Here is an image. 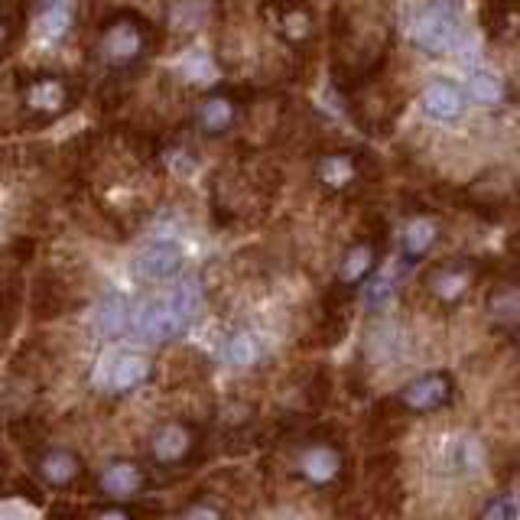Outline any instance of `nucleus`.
<instances>
[{"label":"nucleus","mask_w":520,"mask_h":520,"mask_svg":"<svg viewBox=\"0 0 520 520\" xmlns=\"http://www.w3.org/2000/svg\"><path fill=\"white\" fill-rule=\"evenodd\" d=\"M455 397H459V387H455L452 371L439 368V371H426L413 381L403 384L397 394L384 397L381 403L387 410H394L403 420H416V416H433L449 410Z\"/></svg>","instance_id":"obj_10"},{"label":"nucleus","mask_w":520,"mask_h":520,"mask_svg":"<svg viewBox=\"0 0 520 520\" xmlns=\"http://www.w3.org/2000/svg\"><path fill=\"white\" fill-rule=\"evenodd\" d=\"M150 371H153V364L143 355H134V351H130V355H121L108 371V390L117 397L134 394V390H140L150 381Z\"/></svg>","instance_id":"obj_21"},{"label":"nucleus","mask_w":520,"mask_h":520,"mask_svg":"<svg viewBox=\"0 0 520 520\" xmlns=\"http://www.w3.org/2000/svg\"><path fill=\"white\" fill-rule=\"evenodd\" d=\"M20 117L30 127H49L65 117L78 101V91L59 72H33L20 78Z\"/></svg>","instance_id":"obj_8"},{"label":"nucleus","mask_w":520,"mask_h":520,"mask_svg":"<svg viewBox=\"0 0 520 520\" xmlns=\"http://www.w3.org/2000/svg\"><path fill=\"white\" fill-rule=\"evenodd\" d=\"M377 156L364 147H329L312 160V182L322 195L338 202L361 199L377 179Z\"/></svg>","instance_id":"obj_5"},{"label":"nucleus","mask_w":520,"mask_h":520,"mask_svg":"<svg viewBox=\"0 0 520 520\" xmlns=\"http://www.w3.org/2000/svg\"><path fill=\"white\" fill-rule=\"evenodd\" d=\"M290 475L316 494H345L351 488V449L335 423H309L290 439Z\"/></svg>","instance_id":"obj_1"},{"label":"nucleus","mask_w":520,"mask_h":520,"mask_svg":"<svg viewBox=\"0 0 520 520\" xmlns=\"http://www.w3.org/2000/svg\"><path fill=\"white\" fill-rule=\"evenodd\" d=\"M20 309H23V283L4 280L0 283V342L10 338L13 329H17Z\"/></svg>","instance_id":"obj_25"},{"label":"nucleus","mask_w":520,"mask_h":520,"mask_svg":"<svg viewBox=\"0 0 520 520\" xmlns=\"http://www.w3.org/2000/svg\"><path fill=\"white\" fill-rule=\"evenodd\" d=\"M468 95L459 82H452L449 75H433L420 91V108L429 121L436 124H455L465 117Z\"/></svg>","instance_id":"obj_17"},{"label":"nucleus","mask_w":520,"mask_h":520,"mask_svg":"<svg viewBox=\"0 0 520 520\" xmlns=\"http://www.w3.org/2000/svg\"><path fill=\"white\" fill-rule=\"evenodd\" d=\"M10 436L17 446L36 452L39 446H46V423H39V416H17L10 423Z\"/></svg>","instance_id":"obj_29"},{"label":"nucleus","mask_w":520,"mask_h":520,"mask_svg":"<svg viewBox=\"0 0 520 520\" xmlns=\"http://www.w3.org/2000/svg\"><path fill=\"white\" fill-rule=\"evenodd\" d=\"M62 309H65L62 283L39 277V283L33 286V312L39 319H56V316H62Z\"/></svg>","instance_id":"obj_26"},{"label":"nucleus","mask_w":520,"mask_h":520,"mask_svg":"<svg viewBox=\"0 0 520 520\" xmlns=\"http://www.w3.org/2000/svg\"><path fill=\"white\" fill-rule=\"evenodd\" d=\"M199 286H179L169 296L163 299H153L140 309L137 316V332L147 338L153 345H166V342H176L189 332V325L195 319V312H199Z\"/></svg>","instance_id":"obj_9"},{"label":"nucleus","mask_w":520,"mask_h":520,"mask_svg":"<svg viewBox=\"0 0 520 520\" xmlns=\"http://www.w3.org/2000/svg\"><path fill=\"white\" fill-rule=\"evenodd\" d=\"M491 257H475V254H452L442 257L436 264H429L420 273V296L429 312L449 316V312L462 309L468 299L478 293V286H485L488 273L494 264Z\"/></svg>","instance_id":"obj_4"},{"label":"nucleus","mask_w":520,"mask_h":520,"mask_svg":"<svg viewBox=\"0 0 520 520\" xmlns=\"http://www.w3.org/2000/svg\"><path fill=\"white\" fill-rule=\"evenodd\" d=\"M511 348H514V355L520 358V325H517V329L511 332Z\"/></svg>","instance_id":"obj_32"},{"label":"nucleus","mask_w":520,"mask_h":520,"mask_svg":"<svg viewBox=\"0 0 520 520\" xmlns=\"http://www.w3.org/2000/svg\"><path fill=\"white\" fill-rule=\"evenodd\" d=\"M150 488V468L137 459H114L95 475V491L104 501H130Z\"/></svg>","instance_id":"obj_16"},{"label":"nucleus","mask_w":520,"mask_h":520,"mask_svg":"<svg viewBox=\"0 0 520 520\" xmlns=\"http://www.w3.org/2000/svg\"><path fill=\"white\" fill-rule=\"evenodd\" d=\"M251 101H254V91L244 88V85L212 88L199 104H195V111H192L195 134L208 137V140L228 137L231 130L244 121V114H247V108H251Z\"/></svg>","instance_id":"obj_11"},{"label":"nucleus","mask_w":520,"mask_h":520,"mask_svg":"<svg viewBox=\"0 0 520 520\" xmlns=\"http://www.w3.org/2000/svg\"><path fill=\"white\" fill-rule=\"evenodd\" d=\"M364 306H368V312L371 316H377V312H384L387 306H390V299H394V293H397V280L390 277V273H381L377 270L374 277L364 283Z\"/></svg>","instance_id":"obj_28"},{"label":"nucleus","mask_w":520,"mask_h":520,"mask_svg":"<svg viewBox=\"0 0 520 520\" xmlns=\"http://www.w3.org/2000/svg\"><path fill=\"white\" fill-rule=\"evenodd\" d=\"M400 267H420L423 260L439 247L446 225H442L439 208L426 199V195L416 192H403L400 199Z\"/></svg>","instance_id":"obj_7"},{"label":"nucleus","mask_w":520,"mask_h":520,"mask_svg":"<svg viewBox=\"0 0 520 520\" xmlns=\"http://www.w3.org/2000/svg\"><path fill=\"white\" fill-rule=\"evenodd\" d=\"M225 514H228L225 504H218V501H202V498H195L192 504L182 507V517H225Z\"/></svg>","instance_id":"obj_31"},{"label":"nucleus","mask_w":520,"mask_h":520,"mask_svg":"<svg viewBox=\"0 0 520 520\" xmlns=\"http://www.w3.org/2000/svg\"><path fill=\"white\" fill-rule=\"evenodd\" d=\"M150 465L163 475H186L195 465L205 462L208 455V433L202 423L186 420H166L153 429V436L147 442Z\"/></svg>","instance_id":"obj_6"},{"label":"nucleus","mask_w":520,"mask_h":520,"mask_svg":"<svg viewBox=\"0 0 520 520\" xmlns=\"http://www.w3.org/2000/svg\"><path fill=\"white\" fill-rule=\"evenodd\" d=\"M485 316L494 329L511 335L520 325V264L491 267L485 280Z\"/></svg>","instance_id":"obj_14"},{"label":"nucleus","mask_w":520,"mask_h":520,"mask_svg":"<svg viewBox=\"0 0 520 520\" xmlns=\"http://www.w3.org/2000/svg\"><path fill=\"white\" fill-rule=\"evenodd\" d=\"M134 267H137L140 277H147V280H156V283L173 280L176 273H179L182 267H186V251H182V244L173 241V238L150 241V244L137 254Z\"/></svg>","instance_id":"obj_19"},{"label":"nucleus","mask_w":520,"mask_h":520,"mask_svg":"<svg viewBox=\"0 0 520 520\" xmlns=\"http://www.w3.org/2000/svg\"><path fill=\"white\" fill-rule=\"evenodd\" d=\"M130 322H134V316H130V309L124 303V296H108L98 309V329L108 335V338H117L124 335L130 329Z\"/></svg>","instance_id":"obj_27"},{"label":"nucleus","mask_w":520,"mask_h":520,"mask_svg":"<svg viewBox=\"0 0 520 520\" xmlns=\"http://www.w3.org/2000/svg\"><path fill=\"white\" fill-rule=\"evenodd\" d=\"M260 17L286 49L306 52L319 39V17L309 0H264Z\"/></svg>","instance_id":"obj_12"},{"label":"nucleus","mask_w":520,"mask_h":520,"mask_svg":"<svg viewBox=\"0 0 520 520\" xmlns=\"http://www.w3.org/2000/svg\"><path fill=\"white\" fill-rule=\"evenodd\" d=\"M462 33V0H426L416 13L413 43L426 56H446L455 49Z\"/></svg>","instance_id":"obj_13"},{"label":"nucleus","mask_w":520,"mask_h":520,"mask_svg":"<svg viewBox=\"0 0 520 520\" xmlns=\"http://www.w3.org/2000/svg\"><path fill=\"white\" fill-rule=\"evenodd\" d=\"M465 95L485 111H504L514 104V88L507 85V78L494 69H485V65L465 75Z\"/></svg>","instance_id":"obj_20"},{"label":"nucleus","mask_w":520,"mask_h":520,"mask_svg":"<svg viewBox=\"0 0 520 520\" xmlns=\"http://www.w3.org/2000/svg\"><path fill=\"white\" fill-rule=\"evenodd\" d=\"M23 30H26V7L20 0H10V4L0 7V59H7L17 49Z\"/></svg>","instance_id":"obj_24"},{"label":"nucleus","mask_w":520,"mask_h":520,"mask_svg":"<svg viewBox=\"0 0 520 520\" xmlns=\"http://www.w3.org/2000/svg\"><path fill=\"white\" fill-rule=\"evenodd\" d=\"M221 358L231 368H254L260 361V338L251 332V329H234L228 338H225V348H221Z\"/></svg>","instance_id":"obj_23"},{"label":"nucleus","mask_w":520,"mask_h":520,"mask_svg":"<svg viewBox=\"0 0 520 520\" xmlns=\"http://www.w3.org/2000/svg\"><path fill=\"white\" fill-rule=\"evenodd\" d=\"M30 465L36 478L52 491H72L88 478L85 459L69 446H39L36 452H30Z\"/></svg>","instance_id":"obj_15"},{"label":"nucleus","mask_w":520,"mask_h":520,"mask_svg":"<svg viewBox=\"0 0 520 520\" xmlns=\"http://www.w3.org/2000/svg\"><path fill=\"white\" fill-rule=\"evenodd\" d=\"M478 514L488 517V520H514L520 514V507H517V501L511 498V494H494L488 504H481Z\"/></svg>","instance_id":"obj_30"},{"label":"nucleus","mask_w":520,"mask_h":520,"mask_svg":"<svg viewBox=\"0 0 520 520\" xmlns=\"http://www.w3.org/2000/svg\"><path fill=\"white\" fill-rule=\"evenodd\" d=\"M39 30H43L46 39H65V33L72 30V4L69 0H33Z\"/></svg>","instance_id":"obj_22"},{"label":"nucleus","mask_w":520,"mask_h":520,"mask_svg":"<svg viewBox=\"0 0 520 520\" xmlns=\"http://www.w3.org/2000/svg\"><path fill=\"white\" fill-rule=\"evenodd\" d=\"M156 30L140 10L117 7L98 23L95 59L108 75H130L153 56Z\"/></svg>","instance_id":"obj_2"},{"label":"nucleus","mask_w":520,"mask_h":520,"mask_svg":"<svg viewBox=\"0 0 520 520\" xmlns=\"http://www.w3.org/2000/svg\"><path fill=\"white\" fill-rule=\"evenodd\" d=\"M485 462H488V452H485V442L472 433H462V436H452L442 449V459H439V472L442 475H452V478H475L485 472Z\"/></svg>","instance_id":"obj_18"},{"label":"nucleus","mask_w":520,"mask_h":520,"mask_svg":"<svg viewBox=\"0 0 520 520\" xmlns=\"http://www.w3.org/2000/svg\"><path fill=\"white\" fill-rule=\"evenodd\" d=\"M387 251H390V221L381 212H368L361 218L358 234L345 244L342 257H338L335 280L325 293L355 303V296L364 290V283L381 270Z\"/></svg>","instance_id":"obj_3"}]
</instances>
